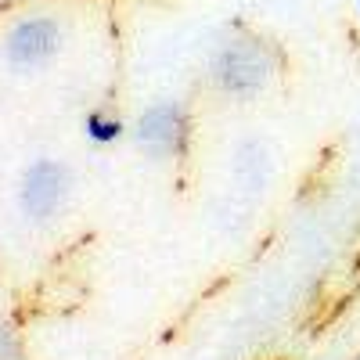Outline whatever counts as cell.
I'll return each instance as SVG.
<instances>
[{"mask_svg":"<svg viewBox=\"0 0 360 360\" xmlns=\"http://www.w3.org/2000/svg\"><path fill=\"white\" fill-rule=\"evenodd\" d=\"M134 141L152 159H176L188 148V112L180 101H155L137 115Z\"/></svg>","mask_w":360,"mask_h":360,"instance_id":"cell-3","label":"cell"},{"mask_svg":"<svg viewBox=\"0 0 360 360\" xmlns=\"http://www.w3.org/2000/svg\"><path fill=\"white\" fill-rule=\"evenodd\" d=\"M72 176L58 159H37L22 173L18 184V209L29 224H51L69 202Z\"/></svg>","mask_w":360,"mask_h":360,"instance_id":"cell-1","label":"cell"},{"mask_svg":"<svg viewBox=\"0 0 360 360\" xmlns=\"http://www.w3.org/2000/svg\"><path fill=\"white\" fill-rule=\"evenodd\" d=\"M83 134L94 144H115L119 137H123V119L108 115V112H90L83 119Z\"/></svg>","mask_w":360,"mask_h":360,"instance_id":"cell-5","label":"cell"},{"mask_svg":"<svg viewBox=\"0 0 360 360\" xmlns=\"http://www.w3.org/2000/svg\"><path fill=\"white\" fill-rule=\"evenodd\" d=\"M213 79L224 94L234 98H252L270 79V62L259 44L252 40H231L213 58Z\"/></svg>","mask_w":360,"mask_h":360,"instance_id":"cell-2","label":"cell"},{"mask_svg":"<svg viewBox=\"0 0 360 360\" xmlns=\"http://www.w3.org/2000/svg\"><path fill=\"white\" fill-rule=\"evenodd\" d=\"M58 51H62V25L47 15L22 18L4 40V58L22 72L44 69Z\"/></svg>","mask_w":360,"mask_h":360,"instance_id":"cell-4","label":"cell"},{"mask_svg":"<svg viewBox=\"0 0 360 360\" xmlns=\"http://www.w3.org/2000/svg\"><path fill=\"white\" fill-rule=\"evenodd\" d=\"M356 11H360V0H356Z\"/></svg>","mask_w":360,"mask_h":360,"instance_id":"cell-7","label":"cell"},{"mask_svg":"<svg viewBox=\"0 0 360 360\" xmlns=\"http://www.w3.org/2000/svg\"><path fill=\"white\" fill-rule=\"evenodd\" d=\"M18 356V342H15V332L8 324H0V360H15Z\"/></svg>","mask_w":360,"mask_h":360,"instance_id":"cell-6","label":"cell"}]
</instances>
